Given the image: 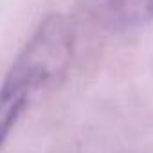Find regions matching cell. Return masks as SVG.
<instances>
[{
	"label": "cell",
	"mask_w": 153,
	"mask_h": 153,
	"mask_svg": "<svg viewBox=\"0 0 153 153\" xmlns=\"http://www.w3.org/2000/svg\"><path fill=\"white\" fill-rule=\"evenodd\" d=\"M74 33L63 15H47L15 58L6 76L40 96L58 83L72 58Z\"/></svg>",
	"instance_id": "6da1fadb"
},
{
	"label": "cell",
	"mask_w": 153,
	"mask_h": 153,
	"mask_svg": "<svg viewBox=\"0 0 153 153\" xmlns=\"http://www.w3.org/2000/svg\"><path fill=\"white\" fill-rule=\"evenodd\" d=\"M34 99L36 96L29 88L6 76L4 83L0 85V149Z\"/></svg>",
	"instance_id": "7a4b0ae2"
},
{
	"label": "cell",
	"mask_w": 153,
	"mask_h": 153,
	"mask_svg": "<svg viewBox=\"0 0 153 153\" xmlns=\"http://www.w3.org/2000/svg\"><path fill=\"white\" fill-rule=\"evenodd\" d=\"M112 18L123 27H135L153 20V0H112Z\"/></svg>",
	"instance_id": "3957f363"
}]
</instances>
